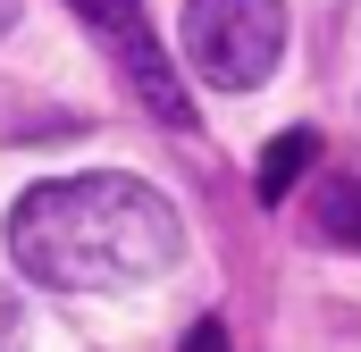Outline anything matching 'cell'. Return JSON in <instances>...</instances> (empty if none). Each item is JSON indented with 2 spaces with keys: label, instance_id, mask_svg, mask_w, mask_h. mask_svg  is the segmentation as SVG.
I'll return each instance as SVG.
<instances>
[{
  "label": "cell",
  "instance_id": "cell-6",
  "mask_svg": "<svg viewBox=\"0 0 361 352\" xmlns=\"http://www.w3.org/2000/svg\"><path fill=\"white\" fill-rule=\"evenodd\" d=\"M0 352H25V302L0 285Z\"/></svg>",
  "mask_w": 361,
  "mask_h": 352
},
{
  "label": "cell",
  "instance_id": "cell-2",
  "mask_svg": "<svg viewBox=\"0 0 361 352\" xmlns=\"http://www.w3.org/2000/svg\"><path fill=\"white\" fill-rule=\"evenodd\" d=\"M185 59L219 92H261L286 59V0H185Z\"/></svg>",
  "mask_w": 361,
  "mask_h": 352
},
{
  "label": "cell",
  "instance_id": "cell-4",
  "mask_svg": "<svg viewBox=\"0 0 361 352\" xmlns=\"http://www.w3.org/2000/svg\"><path fill=\"white\" fill-rule=\"evenodd\" d=\"M311 160H319V134H311V126H286L269 151H261V201H286V193L302 184Z\"/></svg>",
  "mask_w": 361,
  "mask_h": 352
},
{
  "label": "cell",
  "instance_id": "cell-7",
  "mask_svg": "<svg viewBox=\"0 0 361 352\" xmlns=\"http://www.w3.org/2000/svg\"><path fill=\"white\" fill-rule=\"evenodd\" d=\"M177 352H235V344H227V327H219V319H193Z\"/></svg>",
  "mask_w": 361,
  "mask_h": 352
},
{
  "label": "cell",
  "instance_id": "cell-8",
  "mask_svg": "<svg viewBox=\"0 0 361 352\" xmlns=\"http://www.w3.org/2000/svg\"><path fill=\"white\" fill-rule=\"evenodd\" d=\"M17 8H25V0H0V34H8V25H17Z\"/></svg>",
  "mask_w": 361,
  "mask_h": 352
},
{
  "label": "cell",
  "instance_id": "cell-1",
  "mask_svg": "<svg viewBox=\"0 0 361 352\" xmlns=\"http://www.w3.org/2000/svg\"><path fill=\"white\" fill-rule=\"evenodd\" d=\"M185 252V227L143 176H51L8 210V260L51 294H126Z\"/></svg>",
  "mask_w": 361,
  "mask_h": 352
},
{
  "label": "cell",
  "instance_id": "cell-5",
  "mask_svg": "<svg viewBox=\"0 0 361 352\" xmlns=\"http://www.w3.org/2000/svg\"><path fill=\"white\" fill-rule=\"evenodd\" d=\"M311 227H319L328 244L361 252V176H336V184H319V201H311Z\"/></svg>",
  "mask_w": 361,
  "mask_h": 352
},
{
  "label": "cell",
  "instance_id": "cell-3",
  "mask_svg": "<svg viewBox=\"0 0 361 352\" xmlns=\"http://www.w3.org/2000/svg\"><path fill=\"white\" fill-rule=\"evenodd\" d=\"M68 8L85 17L109 51H118V68H126L135 101H143L160 126H193V92L177 84V68H169L160 34H152V17H143V0H68Z\"/></svg>",
  "mask_w": 361,
  "mask_h": 352
}]
</instances>
